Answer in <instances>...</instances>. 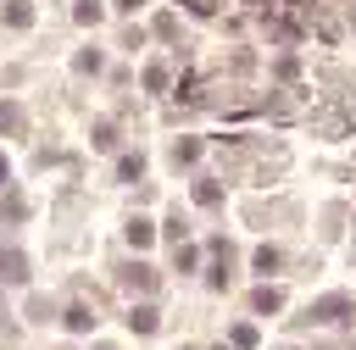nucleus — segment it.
Wrapping results in <instances>:
<instances>
[{"label": "nucleus", "instance_id": "obj_1", "mask_svg": "<svg viewBox=\"0 0 356 350\" xmlns=\"http://www.w3.org/2000/svg\"><path fill=\"white\" fill-rule=\"evenodd\" d=\"M306 317L312 322H345V317H356V300L350 294H323V300H312Z\"/></svg>", "mask_w": 356, "mask_h": 350}, {"label": "nucleus", "instance_id": "obj_2", "mask_svg": "<svg viewBox=\"0 0 356 350\" xmlns=\"http://www.w3.org/2000/svg\"><path fill=\"white\" fill-rule=\"evenodd\" d=\"M0 278H6V283H28V256H22V250H6V256H0Z\"/></svg>", "mask_w": 356, "mask_h": 350}, {"label": "nucleus", "instance_id": "obj_3", "mask_svg": "<svg viewBox=\"0 0 356 350\" xmlns=\"http://www.w3.org/2000/svg\"><path fill=\"white\" fill-rule=\"evenodd\" d=\"M28 128V117H22V106H11V100H0V133H22Z\"/></svg>", "mask_w": 356, "mask_h": 350}, {"label": "nucleus", "instance_id": "obj_4", "mask_svg": "<svg viewBox=\"0 0 356 350\" xmlns=\"http://www.w3.org/2000/svg\"><path fill=\"white\" fill-rule=\"evenodd\" d=\"M6 22H11V28H28V22H33V6H28V0H11V6H6Z\"/></svg>", "mask_w": 356, "mask_h": 350}, {"label": "nucleus", "instance_id": "obj_5", "mask_svg": "<svg viewBox=\"0 0 356 350\" xmlns=\"http://www.w3.org/2000/svg\"><path fill=\"white\" fill-rule=\"evenodd\" d=\"M250 306H256V311H278V306H284V289H267V283H261Z\"/></svg>", "mask_w": 356, "mask_h": 350}, {"label": "nucleus", "instance_id": "obj_6", "mask_svg": "<svg viewBox=\"0 0 356 350\" xmlns=\"http://www.w3.org/2000/svg\"><path fill=\"white\" fill-rule=\"evenodd\" d=\"M195 156H200V139H184V144H172V161H178V167H189Z\"/></svg>", "mask_w": 356, "mask_h": 350}, {"label": "nucleus", "instance_id": "obj_7", "mask_svg": "<svg viewBox=\"0 0 356 350\" xmlns=\"http://www.w3.org/2000/svg\"><path fill=\"white\" fill-rule=\"evenodd\" d=\"M150 233H156V228H150V222H145V217H134V222H128V239H134V244H139V250H145V244H150Z\"/></svg>", "mask_w": 356, "mask_h": 350}, {"label": "nucleus", "instance_id": "obj_8", "mask_svg": "<svg viewBox=\"0 0 356 350\" xmlns=\"http://www.w3.org/2000/svg\"><path fill=\"white\" fill-rule=\"evenodd\" d=\"M228 339H234V350H256V328H250V322H239Z\"/></svg>", "mask_w": 356, "mask_h": 350}, {"label": "nucleus", "instance_id": "obj_9", "mask_svg": "<svg viewBox=\"0 0 356 350\" xmlns=\"http://www.w3.org/2000/svg\"><path fill=\"white\" fill-rule=\"evenodd\" d=\"M100 11H106L100 0H78V6H72V17H78V22H100Z\"/></svg>", "mask_w": 356, "mask_h": 350}, {"label": "nucleus", "instance_id": "obj_10", "mask_svg": "<svg viewBox=\"0 0 356 350\" xmlns=\"http://www.w3.org/2000/svg\"><path fill=\"white\" fill-rule=\"evenodd\" d=\"M278 261H284V256H278V250H273V244H261V250H256V272H273V267H278Z\"/></svg>", "mask_w": 356, "mask_h": 350}, {"label": "nucleus", "instance_id": "obj_11", "mask_svg": "<svg viewBox=\"0 0 356 350\" xmlns=\"http://www.w3.org/2000/svg\"><path fill=\"white\" fill-rule=\"evenodd\" d=\"M128 322H134L139 333H150V328H156V311H150V306H134V317H128Z\"/></svg>", "mask_w": 356, "mask_h": 350}, {"label": "nucleus", "instance_id": "obj_12", "mask_svg": "<svg viewBox=\"0 0 356 350\" xmlns=\"http://www.w3.org/2000/svg\"><path fill=\"white\" fill-rule=\"evenodd\" d=\"M117 172H122V178H139V172H145V156H122Z\"/></svg>", "mask_w": 356, "mask_h": 350}, {"label": "nucleus", "instance_id": "obj_13", "mask_svg": "<svg viewBox=\"0 0 356 350\" xmlns=\"http://www.w3.org/2000/svg\"><path fill=\"white\" fill-rule=\"evenodd\" d=\"M89 322H95L89 306H72V311H67V328H89Z\"/></svg>", "mask_w": 356, "mask_h": 350}, {"label": "nucleus", "instance_id": "obj_14", "mask_svg": "<svg viewBox=\"0 0 356 350\" xmlns=\"http://www.w3.org/2000/svg\"><path fill=\"white\" fill-rule=\"evenodd\" d=\"M95 144H100V150H111V144H117V133H111V122H95Z\"/></svg>", "mask_w": 356, "mask_h": 350}, {"label": "nucleus", "instance_id": "obj_15", "mask_svg": "<svg viewBox=\"0 0 356 350\" xmlns=\"http://www.w3.org/2000/svg\"><path fill=\"white\" fill-rule=\"evenodd\" d=\"M184 6H189L195 17H211V11H217V0H184Z\"/></svg>", "mask_w": 356, "mask_h": 350}, {"label": "nucleus", "instance_id": "obj_16", "mask_svg": "<svg viewBox=\"0 0 356 350\" xmlns=\"http://www.w3.org/2000/svg\"><path fill=\"white\" fill-rule=\"evenodd\" d=\"M117 6H122V11H134V6H145V0H117Z\"/></svg>", "mask_w": 356, "mask_h": 350}, {"label": "nucleus", "instance_id": "obj_17", "mask_svg": "<svg viewBox=\"0 0 356 350\" xmlns=\"http://www.w3.org/2000/svg\"><path fill=\"white\" fill-rule=\"evenodd\" d=\"M6 178H11V167H6V156H0V183H6Z\"/></svg>", "mask_w": 356, "mask_h": 350}]
</instances>
